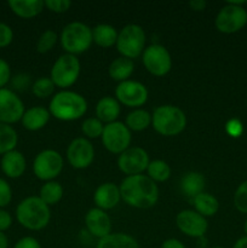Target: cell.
<instances>
[{"mask_svg":"<svg viewBox=\"0 0 247 248\" xmlns=\"http://www.w3.org/2000/svg\"><path fill=\"white\" fill-rule=\"evenodd\" d=\"M119 189L124 202L139 210L153 207L159 200V186L147 174L125 177Z\"/></svg>","mask_w":247,"mask_h":248,"instance_id":"cell-1","label":"cell"},{"mask_svg":"<svg viewBox=\"0 0 247 248\" xmlns=\"http://www.w3.org/2000/svg\"><path fill=\"white\" fill-rule=\"evenodd\" d=\"M48 111L60 121L79 120L86 114L87 101L77 92L63 90L53 94L48 103Z\"/></svg>","mask_w":247,"mask_h":248,"instance_id":"cell-2","label":"cell"},{"mask_svg":"<svg viewBox=\"0 0 247 248\" xmlns=\"http://www.w3.org/2000/svg\"><path fill=\"white\" fill-rule=\"evenodd\" d=\"M16 219L26 229L38 232L47 227L51 219L50 206L39 196H28L16 207Z\"/></svg>","mask_w":247,"mask_h":248,"instance_id":"cell-3","label":"cell"},{"mask_svg":"<svg viewBox=\"0 0 247 248\" xmlns=\"http://www.w3.org/2000/svg\"><path fill=\"white\" fill-rule=\"evenodd\" d=\"M153 128L165 137L178 136L186 126L185 113L171 104H164L154 109L152 115Z\"/></svg>","mask_w":247,"mask_h":248,"instance_id":"cell-4","label":"cell"},{"mask_svg":"<svg viewBox=\"0 0 247 248\" xmlns=\"http://www.w3.org/2000/svg\"><path fill=\"white\" fill-rule=\"evenodd\" d=\"M60 41L68 55L77 56L86 52L93 43L92 28L82 22H70L62 29Z\"/></svg>","mask_w":247,"mask_h":248,"instance_id":"cell-5","label":"cell"},{"mask_svg":"<svg viewBox=\"0 0 247 248\" xmlns=\"http://www.w3.org/2000/svg\"><path fill=\"white\" fill-rule=\"evenodd\" d=\"M145 31L139 24L131 23L119 31L116 48L121 57L133 60L139 57L145 48Z\"/></svg>","mask_w":247,"mask_h":248,"instance_id":"cell-6","label":"cell"},{"mask_svg":"<svg viewBox=\"0 0 247 248\" xmlns=\"http://www.w3.org/2000/svg\"><path fill=\"white\" fill-rule=\"evenodd\" d=\"M80 69L81 65L77 56L64 53L53 63L50 72V79L52 80L56 87L68 89L77 82L80 75Z\"/></svg>","mask_w":247,"mask_h":248,"instance_id":"cell-7","label":"cell"},{"mask_svg":"<svg viewBox=\"0 0 247 248\" xmlns=\"http://www.w3.org/2000/svg\"><path fill=\"white\" fill-rule=\"evenodd\" d=\"M247 23V11L241 5L228 1L219 10L215 19V26L223 34H234L241 31Z\"/></svg>","mask_w":247,"mask_h":248,"instance_id":"cell-8","label":"cell"},{"mask_svg":"<svg viewBox=\"0 0 247 248\" xmlns=\"http://www.w3.org/2000/svg\"><path fill=\"white\" fill-rule=\"evenodd\" d=\"M64 165L63 156L53 149L39 153L33 161V172L40 181L50 182L61 174Z\"/></svg>","mask_w":247,"mask_h":248,"instance_id":"cell-9","label":"cell"},{"mask_svg":"<svg viewBox=\"0 0 247 248\" xmlns=\"http://www.w3.org/2000/svg\"><path fill=\"white\" fill-rule=\"evenodd\" d=\"M101 140L102 144L109 153L120 155L121 153L130 148L132 136L125 124L121 121H115V123L104 125Z\"/></svg>","mask_w":247,"mask_h":248,"instance_id":"cell-10","label":"cell"},{"mask_svg":"<svg viewBox=\"0 0 247 248\" xmlns=\"http://www.w3.org/2000/svg\"><path fill=\"white\" fill-rule=\"evenodd\" d=\"M142 62L145 69L154 77H165L172 68L171 53L160 44H153L144 48Z\"/></svg>","mask_w":247,"mask_h":248,"instance_id":"cell-11","label":"cell"},{"mask_svg":"<svg viewBox=\"0 0 247 248\" xmlns=\"http://www.w3.org/2000/svg\"><path fill=\"white\" fill-rule=\"evenodd\" d=\"M115 97L120 104H124L128 108L138 109L147 103L149 92L142 82L136 80H126L116 86Z\"/></svg>","mask_w":247,"mask_h":248,"instance_id":"cell-12","label":"cell"},{"mask_svg":"<svg viewBox=\"0 0 247 248\" xmlns=\"http://www.w3.org/2000/svg\"><path fill=\"white\" fill-rule=\"evenodd\" d=\"M149 155L140 147H130L118 157V167L124 174L136 176L147 171L149 165Z\"/></svg>","mask_w":247,"mask_h":248,"instance_id":"cell-13","label":"cell"},{"mask_svg":"<svg viewBox=\"0 0 247 248\" xmlns=\"http://www.w3.org/2000/svg\"><path fill=\"white\" fill-rule=\"evenodd\" d=\"M67 160L75 170H85L94 160V148L85 137L74 138L67 148Z\"/></svg>","mask_w":247,"mask_h":248,"instance_id":"cell-14","label":"cell"},{"mask_svg":"<svg viewBox=\"0 0 247 248\" xmlns=\"http://www.w3.org/2000/svg\"><path fill=\"white\" fill-rule=\"evenodd\" d=\"M24 104L17 93L12 90L0 89V123L12 125L22 120Z\"/></svg>","mask_w":247,"mask_h":248,"instance_id":"cell-15","label":"cell"},{"mask_svg":"<svg viewBox=\"0 0 247 248\" xmlns=\"http://www.w3.org/2000/svg\"><path fill=\"white\" fill-rule=\"evenodd\" d=\"M176 224L184 235L194 239L203 237L208 229L206 218L199 215L195 210L181 211L176 217Z\"/></svg>","mask_w":247,"mask_h":248,"instance_id":"cell-16","label":"cell"},{"mask_svg":"<svg viewBox=\"0 0 247 248\" xmlns=\"http://www.w3.org/2000/svg\"><path fill=\"white\" fill-rule=\"evenodd\" d=\"M85 225L92 236L98 240L111 234V220L106 211L93 207L85 216Z\"/></svg>","mask_w":247,"mask_h":248,"instance_id":"cell-17","label":"cell"},{"mask_svg":"<svg viewBox=\"0 0 247 248\" xmlns=\"http://www.w3.org/2000/svg\"><path fill=\"white\" fill-rule=\"evenodd\" d=\"M120 200V189H119V186L116 184L111 183V182H107V183L101 184L94 190L93 201L96 207L99 208V210H113L114 207L118 206Z\"/></svg>","mask_w":247,"mask_h":248,"instance_id":"cell-18","label":"cell"},{"mask_svg":"<svg viewBox=\"0 0 247 248\" xmlns=\"http://www.w3.org/2000/svg\"><path fill=\"white\" fill-rule=\"evenodd\" d=\"M0 169L7 178L17 179L23 176L27 169V160L23 153L15 149L2 155L0 160Z\"/></svg>","mask_w":247,"mask_h":248,"instance_id":"cell-19","label":"cell"},{"mask_svg":"<svg viewBox=\"0 0 247 248\" xmlns=\"http://www.w3.org/2000/svg\"><path fill=\"white\" fill-rule=\"evenodd\" d=\"M50 118V111H48V109H46L45 107H31V108L27 109V110L24 111L21 123L22 126H23L26 130L35 132V131H39L41 130V128L45 127V126L47 125Z\"/></svg>","mask_w":247,"mask_h":248,"instance_id":"cell-20","label":"cell"},{"mask_svg":"<svg viewBox=\"0 0 247 248\" xmlns=\"http://www.w3.org/2000/svg\"><path fill=\"white\" fill-rule=\"evenodd\" d=\"M10 10L19 18H34L43 12L45 2L43 0H9Z\"/></svg>","mask_w":247,"mask_h":248,"instance_id":"cell-21","label":"cell"},{"mask_svg":"<svg viewBox=\"0 0 247 248\" xmlns=\"http://www.w3.org/2000/svg\"><path fill=\"white\" fill-rule=\"evenodd\" d=\"M120 111V103L118 99L111 96L102 97L96 104V118L101 120L104 125L118 121Z\"/></svg>","mask_w":247,"mask_h":248,"instance_id":"cell-22","label":"cell"},{"mask_svg":"<svg viewBox=\"0 0 247 248\" xmlns=\"http://www.w3.org/2000/svg\"><path fill=\"white\" fill-rule=\"evenodd\" d=\"M206 186L205 176L200 172L191 171L188 172L181 179V189L183 194L188 198L194 199L199 194L203 193Z\"/></svg>","mask_w":247,"mask_h":248,"instance_id":"cell-23","label":"cell"},{"mask_svg":"<svg viewBox=\"0 0 247 248\" xmlns=\"http://www.w3.org/2000/svg\"><path fill=\"white\" fill-rule=\"evenodd\" d=\"M119 33L116 31L115 27L107 23L97 24L92 28V40L97 46L103 48H109L116 45Z\"/></svg>","mask_w":247,"mask_h":248,"instance_id":"cell-24","label":"cell"},{"mask_svg":"<svg viewBox=\"0 0 247 248\" xmlns=\"http://www.w3.org/2000/svg\"><path fill=\"white\" fill-rule=\"evenodd\" d=\"M135 70V64H133L132 60H128L125 57H118L109 64L108 73L109 77L114 80V81H119V84L126 80H130L131 75L133 74Z\"/></svg>","mask_w":247,"mask_h":248,"instance_id":"cell-25","label":"cell"},{"mask_svg":"<svg viewBox=\"0 0 247 248\" xmlns=\"http://www.w3.org/2000/svg\"><path fill=\"white\" fill-rule=\"evenodd\" d=\"M96 248H139L137 240L124 232H111L98 240Z\"/></svg>","mask_w":247,"mask_h":248,"instance_id":"cell-26","label":"cell"},{"mask_svg":"<svg viewBox=\"0 0 247 248\" xmlns=\"http://www.w3.org/2000/svg\"><path fill=\"white\" fill-rule=\"evenodd\" d=\"M195 211L202 217H212L219 210V201L217 198L208 193H201L193 199Z\"/></svg>","mask_w":247,"mask_h":248,"instance_id":"cell-27","label":"cell"},{"mask_svg":"<svg viewBox=\"0 0 247 248\" xmlns=\"http://www.w3.org/2000/svg\"><path fill=\"white\" fill-rule=\"evenodd\" d=\"M125 125L127 126L128 130L135 132L147 130L149 126H152V114L144 109H133V111L126 116Z\"/></svg>","mask_w":247,"mask_h":248,"instance_id":"cell-28","label":"cell"},{"mask_svg":"<svg viewBox=\"0 0 247 248\" xmlns=\"http://www.w3.org/2000/svg\"><path fill=\"white\" fill-rule=\"evenodd\" d=\"M63 194H64V190H63V186H61V183L56 181H50L45 182V184L41 186L40 191H39V198L47 206H53L62 200Z\"/></svg>","mask_w":247,"mask_h":248,"instance_id":"cell-29","label":"cell"},{"mask_svg":"<svg viewBox=\"0 0 247 248\" xmlns=\"http://www.w3.org/2000/svg\"><path fill=\"white\" fill-rule=\"evenodd\" d=\"M18 143V135L12 125L0 123V155L16 149Z\"/></svg>","mask_w":247,"mask_h":248,"instance_id":"cell-30","label":"cell"},{"mask_svg":"<svg viewBox=\"0 0 247 248\" xmlns=\"http://www.w3.org/2000/svg\"><path fill=\"white\" fill-rule=\"evenodd\" d=\"M147 173V176L155 183H162L171 177V167L164 160H153L148 165Z\"/></svg>","mask_w":247,"mask_h":248,"instance_id":"cell-31","label":"cell"},{"mask_svg":"<svg viewBox=\"0 0 247 248\" xmlns=\"http://www.w3.org/2000/svg\"><path fill=\"white\" fill-rule=\"evenodd\" d=\"M104 124L94 116V118H87L81 124V132L87 140H96L101 138L103 133Z\"/></svg>","mask_w":247,"mask_h":248,"instance_id":"cell-32","label":"cell"},{"mask_svg":"<svg viewBox=\"0 0 247 248\" xmlns=\"http://www.w3.org/2000/svg\"><path fill=\"white\" fill-rule=\"evenodd\" d=\"M55 84H53V81L50 78L41 77L33 82V85H31V92H33V94L35 97L44 99L52 96L53 92H55Z\"/></svg>","mask_w":247,"mask_h":248,"instance_id":"cell-33","label":"cell"},{"mask_svg":"<svg viewBox=\"0 0 247 248\" xmlns=\"http://www.w3.org/2000/svg\"><path fill=\"white\" fill-rule=\"evenodd\" d=\"M58 40V35L55 31L52 29H47V31H43L40 36H39L38 41H36V51L41 55L47 53L52 50L56 46Z\"/></svg>","mask_w":247,"mask_h":248,"instance_id":"cell-34","label":"cell"},{"mask_svg":"<svg viewBox=\"0 0 247 248\" xmlns=\"http://www.w3.org/2000/svg\"><path fill=\"white\" fill-rule=\"evenodd\" d=\"M234 206L239 212L247 213V181L237 186L234 194Z\"/></svg>","mask_w":247,"mask_h":248,"instance_id":"cell-35","label":"cell"},{"mask_svg":"<svg viewBox=\"0 0 247 248\" xmlns=\"http://www.w3.org/2000/svg\"><path fill=\"white\" fill-rule=\"evenodd\" d=\"M12 201V189L6 179L0 177V208H5Z\"/></svg>","mask_w":247,"mask_h":248,"instance_id":"cell-36","label":"cell"},{"mask_svg":"<svg viewBox=\"0 0 247 248\" xmlns=\"http://www.w3.org/2000/svg\"><path fill=\"white\" fill-rule=\"evenodd\" d=\"M44 2H45L46 9L56 14H64L72 6L70 0H46Z\"/></svg>","mask_w":247,"mask_h":248,"instance_id":"cell-37","label":"cell"},{"mask_svg":"<svg viewBox=\"0 0 247 248\" xmlns=\"http://www.w3.org/2000/svg\"><path fill=\"white\" fill-rule=\"evenodd\" d=\"M14 40V31L9 24L0 22V48H5L11 45Z\"/></svg>","mask_w":247,"mask_h":248,"instance_id":"cell-38","label":"cell"},{"mask_svg":"<svg viewBox=\"0 0 247 248\" xmlns=\"http://www.w3.org/2000/svg\"><path fill=\"white\" fill-rule=\"evenodd\" d=\"M225 131H227V133L230 137L237 138L244 132V125L237 119H232V120H229L225 124Z\"/></svg>","mask_w":247,"mask_h":248,"instance_id":"cell-39","label":"cell"},{"mask_svg":"<svg viewBox=\"0 0 247 248\" xmlns=\"http://www.w3.org/2000/svg\"><path fill=\"white\" fill-rule=\"evenodd\" d=\"M10 80H11V68H10V64L4 58H0V89H4L9 84Z\"/></svg>","mask_w":247,"mask_h":248,"instance_id":"cell-40","label":"cell"},{"mask_svg":"<svg viewBox=\"0 0 247 248\" xmlns=\"http://www.w3.org/2000/svg\"><path fill=\"white\" fill-rule=\"evenodd\" d=\"M14 248H41L38 240L33 236H24L15 244Z\"/></svg>","mask_w":247,"mask_h":248,"instance_id":"cell-41","label":"cell"},{"mask_svg":"<svg viewBox=\"0 0 247 248\" xmlns=\"http://www.w3.org/2000/svg\"><path fill=\"white\" fill-rule=\"evenodd\" d=\"M12 225V217L7 211L0 208V232H5Z\"/></svg>","mask_w":247,"mask_h":248,"instance_id":"cell-42","label":"cell"},{"mask_svg":"<svg viewBox=\"0 0 247 248\" xmlns=\"http://www.w3.org/2000/svg\"><path fill=\"white\" fill-rule=\"evenodd\" d=\"M161 248H186V247L185 245H184L182 241H179L178 239H173V237H171V239H167L162 242Z\"/></svg>","mask_w":247,"mask_h":248,"instance_id":"cell-43","label":"cell"},{"mask_svg":"<svg viewBox=\"0 0 247 248\" xmlns=\"http://www.w3.org/2000/svg\"><path fill=\"white\" fill-rule=\"evenodd\" d=\"M188 6L190 7L193 11L200 12V11H203V10L206 9V6H207V2H206V0H191V1L188 2Z\"/></svg>","mask_w":247,"mask_h":248,"instance_id":"cell-44","label":"cell"},{"mask_svg":"<svg viewBox=\"0 0 247 248\" xmlns=\"http://www.w3.org/2000/svg\"><path fill=\"white\" fill-rule=\"evenodd\" d=\"M232 248H247V236L240 237V239L235 242Z\"/></svg>","mask_w":247,"mask_h":248,"instance_id":"cell-45","label":"cell"},{"mask_svg":"<svg viewBox=\"0 0 247 248\" xmlns=\"http://www.w3.org/2000/svg\"><path fill=\"white\" fill-rule=\"evenodd\" d=\"M0 248H9V239L2 232H0Z\"/></svg>","mask_w":247,"mask_h":248,"instance_id":"cell-46","label":"cell"},{"mask_svg":"<svg viewBox=\"0 0 247 248\" xmlns=\"http://www.w3.org/2000/svg\"><path fill=\"white\" fill-rule=\"evenodd\" d=\"M244 230H245V234H246V236H247V220H246V222H245V225H244Z\"/></svg>","mask_w":247,"mask_h":248,"instance_id":"cell-47","label":"cell"},{"mask_svg":"<svg viewBox=\"0 0 247 248\" xmlns=\"http://www.w3.org/2000/svg\"><path fill=\"white\" fill-rule=\"evenodd\" d=\"M211 248H224V247H220V246H216V247H211Z\"/></svg>","mask_w":247,"mask_h":248,"instance_id":"cell-48","label":"cell"}]
</instances>
